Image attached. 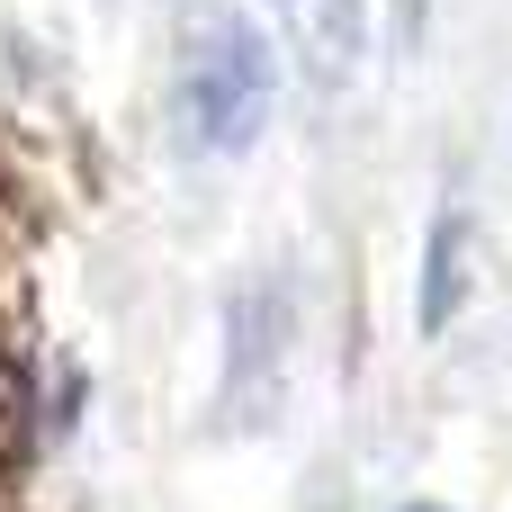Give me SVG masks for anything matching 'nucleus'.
<instances>
[{"mask_svg":"<svg viewBox=\"0 0 512 512\" xmlns=\"http://www.w3.org/2000/svg\"><path fill=\"white\" fill-rule=\"evenodd\" d=\"M270 99H279V63H270V36L234 9H198L189 18V45H180V135L207 153V162H234L261 144L270 126Z\"/></svg>","mask_w":512,"mask_h":512,"instance_id":"1","label":"nucleus"},{"mask_svg":"<svg viewBox=\"0 0 512 512\" xmlns=\"http://www.w3.org/2000/svg\"><path fill=\"white\" fill-rule=\"evenodd\" d=\"M288 369H297V279L261 270L225 315V414L261 432L288 396Z\"/></svg>","mask_w":512,"mask_h":512,"instance_id":"2","label":"nucleus"},{"mask_svg":"<svg viewBox=\"0 0 512 512\" xmlns=\"http://www.w3.org/2000/svg\"><path fill=\"white\" fill-rule=\"evenodd\" d=\"M288 63L306 72L315 99H342L369 63V0H279Z\"/></svg>","mask_w":512,"mask_h":512,"instance_id":"3","label":"nucleus"},{"mask_svg":"<svg viewBox=\"0 0 512 512\" xmlns=\"http://www.w3.org/2000/svg\"><path fill=\"white\" fill-rule=\"evenodd\" d=\"M459 252H468V225L441 216L432 225V261H423V333H441L450 306H459Z\"/></svg>","mask_w":512,"mask_h":512,"instance_id":"4","label":"nucleus"},{"mask_svg":"<svg viewBox=\"0 0 512 512\" xmlns=\"http://www.w3.org/2000/svg\"><path fill=\"white\" fill-rule=\"evenodd\" d=\"M414 512H441V504H414Z\"/></svg>","mask_w":512,"mask_h":512,"instance_id":"5","label":"nucleus"}]
</instances>
